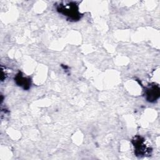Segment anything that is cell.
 Segmentation results:
<instances>
[{
    "mask_svg": "<svg viewBox=\"0 0 160 160\" xmlns=\"http://www.w3.org/2000/svg\"><path fill=\"white\" fill-rule=\"evenodd\" d=\"M160 91L158 85L152 84L146 87L144 90L146 99L149 102H156L159 98Z\"/></svg>",
    "mask_w": 160,
    "mask_h": 160,
    "instance_id": "3957f363",
    "label": "cell"
},
{
    "mask_svg": "<svg viewBox=\"0 0 160 160\" xmlns=\"http://www.w3.org/2000/svg\"><path fill=\"white\" fill-rule=\"evenodd\" d=\"M14 81L16 84L22 88L24 90H28L31 84V81L29 78L23 76L21 72H19L14 77Z\"/></svg>",
    "mask_w": 160,
    "mask_h": 160,
    "instance_id": "277c9868",
    "label": "cell"
},
{
    "mask_svg": "<svg viewBox=\"0 0 160 160\" xmlns=\"http://www.w3.org/2000/svg\"><path fill=\"white\" fill-rule=\"evenodd\" d=\"M56 10L71 21H78L82 16L79 11L78 4L74 1L61 2L57 5Z\"/></svg>",
    "mask_w": 160,
    "mask_h": 160,
    "instance_id": "6da1fadb",
    "label": "cell"
},
{
    "mask_svg": "<svg viewBox=\"0 0 160 160\" xmlns=\"http://www.w3.org/2000/svg\"><path fill=\"white\" fill-rule=\"evenodd\" d=\"M131 142L134 148V154L136 156L144 157L151 154L152 149L146 144L145 139L142 136L139 135L134 136Z\"/></svg>",
    "mask_w": 160,
    "mask_h": 160,
    "instance_id": "7a4b0ae2",
    "label": "cell"
}]
</instances>
